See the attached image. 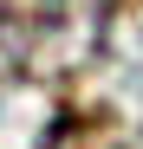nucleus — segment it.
<instances>
[{
  "instance_id": "obj_1",
  "label": "nucleus",
  "mask_w": 143,
  "mask_h": 149,
  "mask_svg": "<svg viewBox=\"0 0 143 149\" xmlns=\"http://www.w3.org/2000/svg\"><path fill=\"white\" fill-rule=\"evenodd\" d=\"M13 71H20V26H13V13L0 7V91L13 84Z\"/></svg>"
}]
</instances>
